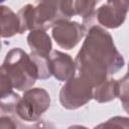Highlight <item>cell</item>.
Returning a JSON list of instances; mask_svg holds the SVG:
<instances>
[{
	"label": "cell",
	"mask_w": 129,
	"mask_h": 129,
	"mask_svg": "<svg viewBox=\"0 0 129 129\" xmlns=\"http://www.w3.org/2000/svg\"><path fill=\"white\" fill-rule=\"evenodd\" d=\"M79 76L93 88L120 71L125 60L118 51L112 35L103 27L93 25L87 30L83 45L75 58Z\"/></svg>",
	"instance_id": "cell-1"
},
{
	"label": "cell",
	"mask_w": 129,
	"mask_h": 129,
	"mask_svg": "<svg viewBox=\"0 0 129 129\" xmlns=\"http://www.w3.org/2000/svg\"><path fill=\"white\" fill-rule=\"evenodd\" d=\"M0 72L9 79L13 89L21 92L32 89L38 80V72L34 61L20 47H14L6 53L0 66Z\"/></svg>",
	"instance_id": "cell-2"
},
{
	"label": "cell",
	"mask_w": 129,
	"mask_h": 129,
	"mask_svg": "<svg viewBox=\"0 0 129 129\" xmlns=\"http://www.w3.org/2000/svg\"><path fill=\"white\" fill-rule=\"evenodd\" d=\"M20 33L27 30H44L52 27L58 20H67L59 9V1H39L24 5L17 13Z\"/></svg>",
	"instance_id": "cell-3"
},
{
	"label": "cell",
	"mask_w": 129,
	"mask_h": 129,
	"mask_svg": "<svg viewBox=\"0 0 129 129\" xmlns=\"http://www.w3.org/2000/svg\"><path fill=\"white\" fill-rule=\"evenodd\" d=\"M50 106V96L42 88H32L20 97L16 108L15 117L28 123L37 122Z\"/></svg>",
	"instance_id": "cell-4"
},
{
	"label": "cell",
	"mask_w": 129,
	"mask_h": 129,
	"mask_svg": "<svg viewBox=\"0 0 129 129\" xmlns=\"http://www.w3.org/2000/svg\"><path fill=\"white\" fill-rule=\"evenodd\" d=\"M93 99V86L78 76L64 83L59 91V102L68 110H76Z\"/></svg>",
	"instance_id": "cell-5"
},
{
	"label": "cell",
	"mask_w": 129,
	"mask_h": 129,
	"mask_svg": "<svg viewBox=\"0 0 129 129\" xmlns=\"http://www.w3.org/2000/svg\"><path fill=\"white\" fill-rule=\"evenodd\" d=\"M86 27L71 20H58L51 27V36L55 43L64 49H73L86 35Z\"/></svg>",
	"instance_id": "cell-6"
},
{
	"label": "cell",
	"mask_w": 129,
	"mask_h": 129,
	"mask_svg": "<svg viewBox=\"0 0 129 129\" xmlns=\"http://www.w3.org/2000/svg\"><path fill=\"white\" fill-rule=\"evenodd\" d=\"M128 6L129 3L125 0L107 1L95 10L94 20L106 28H117L124 23L128 12Z\"/></svg>",
	"instance_id": "cell-7"
},
{
	"label": "cell",
	"mask_w": 129,
	"mask_h": 129,
	"mask_svg": "<svg viewBox=\"0 0 129 129\" xmlns=\"http://www.w3.org/2000/svg\"><path fill=\"white\" fill-rule=\"evenodd\" d=\"M50 74L59 82H68L76 76V63L73 57L59 50H51L49 54Z\"/></svg>",
	"instance_id": "cell-8"
},
{
	"label": "cell",
	"mask_w": 129,
	"mask_h": 129,
	"mask_svg": "<svg viewBox=\"0 0 129 129\" xmlns=\"http://www.w3.org/2000/svg\"><path fill=\"white\" fill-rule=\"evenodd\" d=\"M19 100L20 96L13 91L9 79L0 72V110L4 115L15 117V108Z\"/></svg>",
	"instance_id": "cell-9"
},
{
	"label": "cell",
	"mask_w": 129,
	"mask_h": 129,
	"mask_svg": "<svg viewBox=\"0 0 129 129\" xmlns=\"http://www.w3.org/2000/svg\"><path fill=\"white\" fill-rule=\"evenodd\" d=\"M20 33L19 19L10 7L0 5V38H9Z\"/></svg>",
	"instance_id": "cell-10"
},
{
	"label": "cell",
	"mask_w": 129,
	"mask_h": 129,
	"mask_svg": "<svg viewBox=\"0 0 129 129\" xmlns=\"http://www.w3.org/2000/svg\"><path fill=\"white\" fill-rule=\"evenodd\" d=\"M27 43L31 49V52L39 55L49 56L52 50L50 36L44 30H31L27 35Z\"/></svg>",
	"instance_id": "cell-11"
},
{
	"label": "cell",
	"mask_w": 129,
	"mask_h": 129,
	"mask_svg": "<svg viewBox=\"0 0 129 129\" xmlns=\"http://www.w3.org/2000/svg\"><path fill=\"white\" fill-rule=\"evenodd\" d=\"M118 84L117 80L107 79L93 88V99L98 103H108L117 98Z\"/></svg>",
	"instance_id": "cell-12"
},
{
	"label": "cell",
	"mask_w": 129,
	"mask_h": 129,
	"mask_svg": "<svg viewBox=\"0 0 129 129\" xmlns=\"http://www.w3.org/2000/svg\"><path fill=\"white\" fill-rule=\"evenodd\" d=\"M29 56L34 61L37 72H38V80H47L51 77L50 68H49V56L39 55L34 52H30Z\"/></svg>",
	"instance_id": "cell-13"
},
{
	"label": "cell",
	"mask_w": 129,
	"mask_h": 129,
	"mask_svg": "<svg viewBox=\"0 0 129 129\" xmlns=\"http://www.w3.org/2000/svg\"><path fill=\"white\" fill-rule=\"evenodd\" d=\"M94 129H129V118L124 116H114L97 125Z\"/></svg>",
	"instance_id": "cell-14"
},
{
	"label": "cell",
	"mask_w": 129,
	"mask_h": 129,
	"mask_svg": "<svg viewBox=\"0 0 129 129\" xmlns=\"http://www.w3.org/2000/svg\"><path fill=\"white\" fill-rule=\"evenodd\" d=\"M117 84H118L117 97L122 101V103L126 109L127 101H128V76L125 75L122 79L117 80Z\"/></svg>",
	"instance_id": "cell-15"
},
{
	"label": "cell",
	"mask_w": 129,
	"mask_h": 129,
	"mask_svg": "<svg viewBox=\"0 0 129 129\" xmlns=\"http://www.w3.org/2000/svg\"><path fill=\"white\" fill-rule=\"evenodd\" d=\"M0 129H18V119L9 115L0 116Z\"/></svg>",
	"instance_id": "cell-16"
},
{
	"label": "cell",
	"mask_w": 129,
	"mask_h": 129,
	"mask_svg": "<svg viewBox=\"0 0 129 129\" xmlns=\"http://www.w3.org/2000/svg\"><path fill=\"white\" fill-rule=\"evenodd\" d=\"M21 129H54L53 126L49 123H44V122H40V123H35L32 126H21Z\"/></svg>",
	"instance_id": "cell-17"
},
{
	"label": "cell",
	"mask_w": 129,
	"mask_h": 129,
	"mask_svg": "<svg viewBox=\"0 0 129 129\" xmlns=\"http://www.w3.org/2000/svg\"><path fill=\"white\" fill-rule=\"evenodd\" d=\"M68 129H88V128L85 126H82V125H72Z\"/></svg>",
	"instance_id": "cell-18"
},
{
	"label": "cell",
	"mask_w": 129,
	"mask_h": 129,
	"mask_svg": "<svg viewBox=\"0 0 129 129\" xmlns=\"http://www.w3.org/2000/svg\"><path fill=\"white\" fill-rule=\"evenodd\" d=\"M2 49V42H1V38H0V51Z\"/></svg>",
	"instance_id": "cell-19"
}]
</instances>
